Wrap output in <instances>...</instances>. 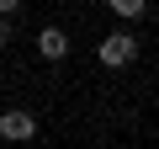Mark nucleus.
Listing matches in <instances>:
<instances>
[{
  "label": "nucleus",
  "mask_w": 159,
  "mask_h": 149,
  "mask_svg": "<svg viewBox=\"0 0 159 149\" xmlns=\"http://www.w3.org/2000/svg\"><path fill=\"white\" fill-rule=\"evenodd\" d=\"M143 6H148V0H111V11H117L122 22H133V16H143Z\"/></svg>",
  "instance_id": "20e7f679"
},
{
  "label": "nucleus",
  "mask_w": 159,
  "mask_h": 149,
  "mask_svg": "<svg viewBox=\"0 0 159 149\" xmlns=\"http://www.w3.org/2000/svg\"><path fill=\"white\" fill-rule=\"evenodd\" d=\"M16 6H21V0H0V16H11V11H16Z\"/></svg>",
  "instance_id": "39448f33"
},
{
  "label": "nucleus",
  "mask_w": 159,
  "mask_h": 149,
  "mask_svg": "<svg viewBox=\"0 0 159 149\" xmlns=\"http://www.w3.org/2000/svg\"><path fill=\"white\" fill-rule=\"evenodd\" d=\"M133 59H138V37H133V32L101 37V64H106V69H122V64H133Z\"/></svg>",
  "instance_id": "f257e3e1"
},
{
  "label": "nucleus",
  "mask_w": 159,
  "mask_h": 149,
  "mask_svg": "<svg viewBox=\"0 0 159 149\" xmlns=\"http://www.w3.org/2000/svg\"><path fill=\"white\" fill-rule=\"evenodd\" d=\"M0 133L21 144V138H32V133H37V117H32V112H0Z\"/></svg>",
  "instance_id": "7ed1b4c3"
},
{
  "label": "nucleus",
  "mask_w": 159,
  "mask_h": 149,
  "mask_svg": "<svg viewBox=\"0 0 159 149\" xmlns=\"http://www.w3.org/2000/svg\"><path fill=\"white\" fill-rule=\"evenodd\" d=\"M0 43H11V22L6 16H0Z\"/></svg>",
  "instance_id": "423d86ee"
},
{
  "label": "nucleus",
  "mask_w": 159,
  "mask_h": 149,
  "mask_svg": "<svg viewBox=\"0 0 159 149\" xmlns=\"http://www.w3.org/2000/svg\"><path fill=\"white\" fill-rule=\"evenodd\" d=\"M37 53L58 64V59L69 53V32H64V27H37Z\"/></svg>",
  "instance_id": "f03ea898"
}]
</instances>
